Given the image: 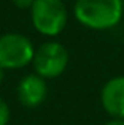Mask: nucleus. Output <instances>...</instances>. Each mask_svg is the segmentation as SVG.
I'll return each mask as SVG.
<instances>
[{
    "label": "nucleus",
    "instance_id": "nucleus-9",
    "mask_svg": "<svg viewBox=\"0 0 124 125\" xmlns=\"http://www.w3.org/2000/svg\"><path fill=\"white\" fill-rule=\"evenodd\" d=\"M103 125H124V120L123 119H112L107 124H103Z\"/></svg>",
    "mask_w": 124,
    "mask_h": 125
},
{
    "label": "nucleus",
    "instance_id": "nucleus-2",
    "mask_svg": "<svg viewBox=\"0 0 124 125\" xmlns=\"http://www.w3.org/2000/svg\"><path fill=\"white\" fill-rule=\"evenodd\" d=\"M29 11L34 29L43 37H57L68 21L67 6L62 0H35Z\"/></svg>",
    "mask_w": 124,
    "mask_h": 125
},
{
    "label": "nucleus",
    "instance_id": "nucleus-3",
    "mask_svg": "<svg viewBox=\"0 0 124 125\" xmlns=\"http://www.w3.org/2000/svg\"><path fill=\"white\" fill-rule=\"evenodd\" d=\"M35 46L29 37L18 32L0 35V67L5 70H21L32 63Z\"/></svg>",
    "mask_w": 124,
    "mask_h": 125
},
{
    "label": "nucleus",
    "instance_id": "nucleus-6",
    "mask_svg": "<svg viewBox=\"0 0 124 125\" xmlns=\"http://www.w3.org/2000/svg\"><path fill=\"white\" fill-rule=\"evenodd\" d=\"M100 103L112 119L124 120V76H115L103 84Z\"/></svg>",
    "mask_w": 124,
    "mask_h": 125
},
{
    "label": "nucleus",
    "instance_id": "nucleus-4",
    "mask_svg": "<svg viewBox=\"0 0 124 125\" xmlns=\"http://www.w3.org/2000/svg\"><path fill=\"white\" fill-rule=\"evenodd\" d=\"M68 51L59 41H45L35 49L32 67L43 79H56L68 67Z\"/></svg>",
    "mask_w": 124,
    "mask_h": 125
},
{
    "label": "nucleus",
    "instance_id": "nucleus-1",
    "mask_svg": "<svg viewBox=\"0 0 124 125\" xmlns=\"http://www.w3.org/2000/svg\"><path fill=\"white\" fill-rule=\"evenodd\" d=\"M75 19L91 30H110L123 19V0H75Z\"/></svg>",
    "mask_w": 124,
    "mask_h": 125
},
{
    "label": "nucleus",
    "instance_id": "nucleus-7",
    "mask_svg": "<svg viewBox=\"0 0 124 125\" xmlns=\"http://www.w3.org/2000/svg\"><path fill=\"white\" fill-rule=\"evenodd\" d=\"M10 119H11V111L10 106L2 97H0V125H8Z\"/></svg>",
    "mask_w": 124,
    "mask_h": 125
},
{
    "label": "nucleus",
    "instance_id": "nucleus-5",
    "mask_svg": "<svg viewBox=\"0 0 124 125\" xmlns=\"http://www.w3.org/2000/svg\"><path fill=\"white\" fill-rule=\"evenodd\" d=\"M16 95L22 106L25 108H37L46 100L48 97V84L46 79L32 73L25 74L16 87Z\"/></svg>",
    "mask_w": 124,
    "mask_h": 125
},
{
    "label": "nucleus",
    "instance_id": "nucleus-10",
    "mask_svg": "<svg viewBox=\"0 0 124 125\" xmlns=\"http://www.w3.org/2000/svg\"><path fill=\"white\" fill-rule=\"evenodd\" d=\"M5 68H2V67H0V84H2L3 83V79H5Z\"/></svg>",
    "mask_w": 124,
    "mask_h": 125
},
{
    "label": "nucleus",
    "instance_id": "nucleus-8",
    "mask_svg": "<svg viewBox=\"0 0 124 125\" xmlns=\"http://www.w3.org/2000/svg\"><path fill=\"white\" fill-rule=\"evenodd\" d=\"M18 10H30L35 0H10Z\"/></svg>",
    "mask_w": 124,
    "mask_h": 125
}]
</instances>
